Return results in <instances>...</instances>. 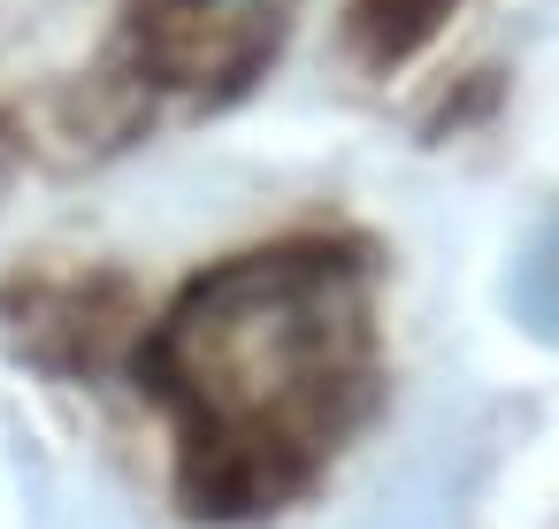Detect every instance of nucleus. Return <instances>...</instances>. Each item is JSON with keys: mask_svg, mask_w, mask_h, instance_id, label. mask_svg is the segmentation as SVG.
<instances>
[{"mask_svg": "<svg viewBox=\"0 0 559 529\" xmlns=\"http://www.w3.org/2000/svg\"><path fill=\"white\" fill-rule=\"evenodd\" d=\"M360 299L353 269L322 254H261L207 277L169 338V391L185 399V430L215 460H307L322 430H337L368 353H360Z\"/></svg>", "mask_w": 559, "mask_h": 529, "instance_id": "f257e3e1", "label": "nucleus"}]
</instances>
